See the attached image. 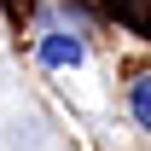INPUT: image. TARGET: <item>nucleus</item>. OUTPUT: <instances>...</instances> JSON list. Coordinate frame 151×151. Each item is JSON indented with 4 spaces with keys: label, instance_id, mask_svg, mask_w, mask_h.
<instances>
[{
    "label": "nucleus",
    "instance_id": "obj_1",
    "mask_svg": "<svg viewBox=\"0 0 151 151\" xmlns=\"http://www.w3.org/2000/svg\"><path fill=\"white\" fill-rule=\"evenodd\" d=\"M81 58H87V47L76 35H64V29L41 35V64H47V70H64V64H81Z\"/></svg>",
    "mask_w": 151,
    "mask_h": 151
},
{
    "label": "nucleus",
    "instance_id": "obj_2",
    "mask_svg": "<svg viewBox=\"0 0 151 151\" xmlns=\"http://www.w3.org/2000/svg\"><path fill=\"white\" fill-rule=\"evenodd\" d=\"M128 105H134V122L151 134V76H134V93H128Z\"/></svg>",
    "mask_w": 151,
    "mask_h": 151
},
{
    "label": "nucleus",
    "instance_id": "obj_3",
    "mask_svg": "<svg viewBox=\"0 0 151 151\" xmlns=\"http://www.w3.org/2000/svg\"><path fill=\"white\" fill-rule=\"evenodd\" d=\"M116 12H122L134 29H145V23H151V0H116Z\"/></svg>",
    "mask_w": 151,
    "mask_h": 151
}]
</instances>
